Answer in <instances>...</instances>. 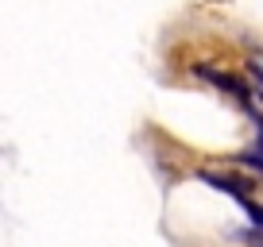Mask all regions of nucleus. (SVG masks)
<instances>
[{
  "mask_svg": "<svg viewBox=\"0 0 263 247\" xmlns=\"http://www.w3.org/2000/svg\"><path fill=\"white\" fill-rule=\"evenodd\" d=\"M197 74L205 77V81H213V85H221V89H229L232 97L236 100H244L248 105V97H252V89H248L244 81H240V77H232V74H224V70H213V66H205V62H201V66H197Z\"/></svg>",
  "mask_w": 263,
  "mask_h": 247,
  "instance_id": "obj_1",
  "label": "nucleus"
},
{
  "mask_svg": "<svg viewBox=\"0 0 263 247\" xmlns=\"http://www.w3.org/2000/svg\"><path fill=\"white\" fill-rule=\"evenodd\" d=\"M248 70H252V77L259 81V97H263V66H259V62H248Z\"/></svg>",
  "mask_w": 263,
  "mask_h": 247,
  "instance_id": "obj_2",
  "label": "nucleus"
},
{
  "mask_svg": "<svg viewBox=\"0 0 263 247\" xmlns=\"http://www.w3.org/2000/svg\"><path fill=\"white\" fill-rule=\"evenodd\" d=\"M259 151H263V123H259Z\"/></svg>",
  "mask_w": 263,
  "mask_h": 247,
  "instance_id": "obj_3",
  "label": "nucleus"
}]
</instances>
